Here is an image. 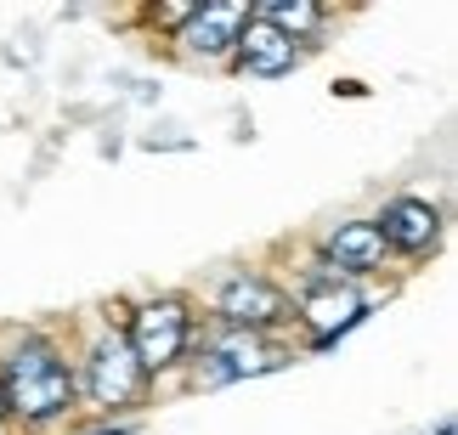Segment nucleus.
Masks as SVG:
<instances>
[{"instance_id": "nucleus-1", "label": "nucleus", "mask_w": 458, "mask_h": 435, "mask_svg": "<svg viewBox=\"0 0 458 435\" xmlns=\"http://www.w3.org/2000/svg\"><path fill=\"white\" fill-rule=\"evenodd\" d=\"M0 396H6V413H17L29 424H46L74 402V373H68V362L51 345H23V351H12L6 373H0Z\"/></svg>"}, {"instance_id": "nucleus-2", "label": "nucleus", "mask_w": 458, "mask_h": 435, "mask_svg": "<svg viewBox=\"0 0 458 435\" xmlns=\"http://www.w3.org/2000/svg\"><path fill=\"white\" fill-rule=\"evenodd\" d=\"M131 356H136V368L142 373H158V368H170L175 356L187 351V311L175 305V300H153L136 311V322H131Z\"/></svg>"}, {"instance_id": "nucleus-3", "label": "nucleus", "mask_w": 458, "mask_h": 435, "mask_svg": "<svg viewBox=\"0 0 458 435\" xmlns=\"http://www.w3.org/2000/svg\"><path fill=\"white\" fill-rule=\"evenodd\" d=\"M85 385H91V396L102 407H131L136 396H142V368H136L131 345L119 334H108L91 351V362H85Z\"/></svg>"}, {"instance_id": "nucleus-4", "label": "nucleus", "mask_w": 458, "mask_h": 435, "mask_svg": "<svg viewBox=\"0 0 458 435\" xmlns=\"http://www.w3.org/2000/svg\"><path fill=\"white\" fill-rule=\"evenodd\" d=\"M221 317L233 322V328H277V322H289V300L277 294L267 277H255V272H238V277H226V289H221Z\"/></svg>"}, {"instance_id": "nucleus-5", "label": "nucleus", "mask_w": 458, "mask_h": 435, "mask_svg": "<svg viewBox=\"0 0 458 435\" xmlns=\"http://www.w3.org/2000/svg\"><path fill=\"white\" fill-rule=\"evenodd\" d=\"M250 23L243 6H192L187 12V29H182V46L199 51V57H221L226 46H238V29Z\"/></svg>"}, {"instance_id": "nucleus-6", "label": "nucleus", "mask_w": 458, "mask_h": 435, "mask_svg": "<svg viewBox=\"0 0 458 435\" xmlns=\"http://www.w3.org/2000/svg\"><path fill=\"white\" fill-rule=\"evenodd\" d=\"M238 57H243V68L250 74H289L294 68V57H301V46L289 40V34H277L272 23H260V17H250V23L238 29Z\"/></svg>"}, {"instance_id": "nucleus-7", "label": "nucleus", "mask_w": 458, "mask_h": 435, "mask_svg": "<svg viewBox=\"0 0 458 435\" xmlns=\"http://www.w3.org/2000/svg\"><path fill=\"white\" fill-rule=\"evenodd\" d=\"M436 232H442V215H436V204H425V198H396L379 221V238L396 243V249H408V255L430 249Z\"/></svg>"}, {"instance_id": "nucleus-8", "label": "nucleus", "mask_w": 458, "mask_h": 435, "mask_svg": "<svg viewBox=\"0 0 458 435\" xmlns=\"http://www.w3.org/2000/svg\"><path fill=\"white\" fill-rule=\"evenodd\" d=\"M301 317L323 328V334H317V351H328V345L340 339L345 328H357V322L368 317V311H362V305H351L340 289H311L306 300H301Z\"/></svg>"}, {"instance_id": "nucleus-9", "label": "nucleus", "mask_w": 458, "mask_h": 435, "mask_svg": "<svg viewBox=\"0 0 458 435\" xmlns=\"http://www.w3.org/2000/svg\"><path fill=\"white\" fill-rule=\"evenodd\" d=\"M328 260H340V272H374L385 260V238L374 221H351L328 238Z\"/></svg>"}, {"instance_id": "nucleus-10", "label": "nucleus", "mask_w": 458, "mask_h": 435, "mask_svg": "<svg viewBox=\"0 0 458 435\" xmlns=\"http://www.w3.org/2000/svg\"><path fill=\"white\" fill-rule=\"evenodd\" d=\"M267 368H277V356L255 334H238L216 351V379H243V373H267Z\"/></svg>"}, {"instance_id": "nucleus-11", "label": "nucleus", "mask_w": 458, "mask_h": 435, "mask_svg": "<svg viewBox=\"0 0 458 435\" xmlns=\"http://www.w3.org/2000/svg\"><path fill=\"white\" fill-rule=\"evenodd\" d=\"M260 23H272L277 34H306V29H317V6H306V0H272V6H260L255 12Z\"/></svg>"}, {"instance_id": "nucleus-12", "label": "nucleus", "mask_w": 458, "mask_h": 435, "mask_svg": "<svg viewBox=\"0 0 458 435\" xmlns=\"http://www.w3.org/2000/svg\"><path fill=\"white\" fill-rule=\"evenodd\" d=\"M97 435H131V430H125V424H114V430H97Z\"/></svg>"}, {"instance_id": "nucleus-13", "label": "nucleus", "mask_w": 458, "mask_h": 435, "mask_svg": "<svg viewBox=\"0 0 458 435\" xmlns=\"http://www.w3.org/2000/svg\"><path fill=\"white\" fill-rule=\"evenodd\" d=\"M0 413H6V396H0Z\"/></svg>"}]
</instances>
